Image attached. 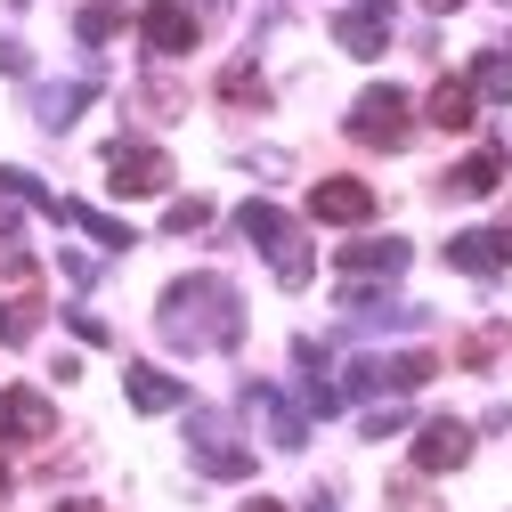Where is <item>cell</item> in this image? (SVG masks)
<instances>
[{
    "instance_id": "13",
    "label": "cell",
    "mask_w": 512,
    "mask_h": 512,
    "mask_svg": "<svg viewBox=\"0 0 512 512\" xmlns=\"http://www.w3.org/2000/svg\"><path fill=\"white\" fill-rule=\"evenodd\" d=\"M122 391H131L139 415H171V407H187V382L163 374V366H131V374H122Z\"/></svg>"
},
{
    "instance_id": "26",
    "label": "cell",
    "mask_w": 512,
    "mask_h": 512,
    "mask_svg": "<svg viewBox=\"0 0 512 512\" xmlns=\"http://www.w3.org/2000/svg\"><path fill=\"white\" fill-rule=\"evenodd\" d=\"M33 66V57H25V41H9V33H0V74H25Z\"/></svg>"
},
{
    "instance_id": "27",
    "label": "cell",
    "mask_w": 512,
    "mask_h": 512,
    "mask_svg": "<svg viewBox=\"0 0 512 512\" xmlns=\"http://www.w3.org/2000/svg\"><path fill=\"white\" fill-rule=\"evenodd\" d=\"M391 512H439L431 496H415V488H391Z\"/></svg>"
},
{
    "instance_id": "18",
    "label": "cell",
    "mask_w": 512,
    "mask_h": 512,
    "mask_svg": "<svg viewBox=\"0 0 512 512\" xmlns=\"http://www.w3.org/2000/svg\"><path fill=\"white\" fill-rule=\"evenodd\" d=\"M464 82H472V98H496V106H504V98H512V49H480Z\"/></svg>"
},
{
    "instance_id": "15",
    "label": "cell",
    "mask_w": 512,
    "mask_h": 512,
    "mask_svg": "<svg viewBox=\"0 0 512 512\" xmlns=\"http://www.w3.org/2000/svg\"><path fill=\"white\" fill-rule=\"evenodd\" d=\"M90 98H98V82H49V90L33 98V114H41V131H66Z\"/></svg>"
},
{
    "instance_id": "6",
    "label": "cell",
    "mask_w": 512,
    "mask_h": 512,
    "mask_svg": "<svg viewBox=\"0 0 512 512\" xmlns=\"http://www.w3.org/2000/svg\"><path fill=\"white\" fill-rule=\"evenodd\" d=\"M49 431H57V407L41 391H25V382H9V391H0V439L9 447H41Z\"/></svg>"
},
{
    "instance_id": "24",
    "label": "cell",
    "mask_w": 512,
    "mask_h": 512,
    "mask_svg": "<svg viewBox=\"0 0 512 512\" xmlns=\"http://www.w3.org/2000/svg\"><path fill=\"white\" fill-rule=\"evenodd\" d=\"M163 228H171V236H204V228H212V204H204V196H179V204L163 212Z\"/></svg>"
},
{
    "instance_id": "23",
    "label": "cell",
    "mask_w": 512,
    "mask_h": 512,
    "mask_svg": "<svg viewBox=\"0 0 512 512\" xmlns=\"http://www.w3.org/2000/svg\"><path fill=\"white\" fill-rule=\"evenodd\" d=\"M33 326H41V301H0V342H33Z\"/></svg>"
},
{
    "instance_id": "29",
    "label": "cell",
    "mask_w": 512,
    "mask_h": 512,
    "mask_svg": "<svg viewBox=\"0 0 512 512\" xmlns=\"http://www.w3.org/2000/svg\"><path fill=\"white\" fill-rule=\"evenodd\" d=\"M309 512H342V504H334V496H326V488H317V496H309Z\"/></svg>"
},
{
    "instance_id": "3",
    "label": "cell",
    "mask_w": 512,
    "mask_h": 512,
    "mask_svg": "<svg viewBox=\"0 0 512 512\" xmlns=\"http://www.w3.org/2000/svg\"><path fill=\"white\" fill-rule=\"evenodd\" d=\"M187 456H196L212 480H244L252 472V447L228 431V415H212V407H187Z\"/></svg>"
},
{
    "instance_id": "19",
    "label": "cell",
    "mask_w": 512,
    "mask_h": 512,
    "mask_svg": "<svg viewBox=\"0 0 512 512\" xmlns=\"http://www.w3.org/2000/svg\"><path fill=\"white\" fill-rule=\"evenodd\" d=\"M472 114H480L472 82H439L431 90V122H439V131H472Z\"/></svg>"
},
{
    "instance_id": "2",
    "label": "cell",
    "mask_w": 512,
    "mask_h": 512,
    "mask_svg": "<svg viewBox=\"0 0 512 512\" xmlns=\"http://www.w3.org/2000/svg\"><path fill=\"white\" fill-rule=\"evenodd\" d=\"M236 228L252 236V244H261V261L277 269V285L285 293H301L309 277H317V252H309V236L277 212V204H261V196H252V204H236Z\"/></svg>"
},
{
    "instance_id": "31",
    "label": "cell",
    "mask_w": 512,
    "mask_h": 512,
    "mask_svg": "<svg viewBox=\"0 0 512 512\" xmlns=\"http://www.w3.org/2000/svg\"><path fill=\"white\" fill-rule=\"evenodd\" d=\"M423 9H431V17H447V9H464V0H423Z\"/></svg>"
},
{
    "instance_id": "33",
    "label": "cell",
    "mask_w": 512,
    "mask_h": 512,
    "mask_svg": "<svg viewBox=\"0 0 512 512\" xmlns=\"http://www.w3.org/2000/svg\"><path fill=\"white\" fill-rule=\"evenodd\" d=\"M0 488H9V464H0Z\"/></svg>"
},
{
    "instance_id": "12",
    "label": "cell",
    "mask_w": 512,
    "mask_h": 512,
    "mask_svg": "<svg viewBox=\"0 0 512 512\" xmlns=\"http://www.w3.org/2000/svg\"><path fill=\"white\" fill-rule=\"evenodd\" d=\"M464 456H472V423H447L439 415V423L415 431V472H456Z\"/></svg>"
},
{
    "instance_id": "30",
    "label": "cell",
    "mask_w": 512,
    "mask_h": 512,
    "mask_svg": "<svg viewBox=\"0 0 512 512\" xmlns=\"http://www.w3.org/2000/svg\"><path fill=\"white\" fill-rule=\"evenodd\" d=\"M57 512H98V504H90V496H66V504H57Z\"/></svg>"
},
{
    "instance_id": "28",
    "label": "cell",
    "mask_w": 512,
    "mask_h": 512,
    "mask_svg": "<svg viewBox=\"0 0 512 512\" xmlns=\"http://www.w3.org/2000/svg\"><path fill=\"white\" fill-rule=\"evenodd\" d=\"M236 512H285V504H277V496H252V504H236Z\"/></svg>"
},
{
    "instance_id": "17",
    "label": "cell",
    "mask_w": 512,
    "mask_h": 512,
    "mask_svg": "<svg viewBox=\"0 0 512 512\" xmlns=\"http://www.w3.org/2000/svg\"><path fill=\"white\" fill-rule=\"evenodd\" d=\"M57 220H74L90 244H106V252H131V228H122V220H106V212H90V204H66V196H57Z\"/></svg>"
},
{
    "instance_id": "1",
    "label": "cell",
    "mask_w": 512,
    "mask_h": 512,
    "mask_svg": "<svg viewBox=\"0 0 512 512\" xmlns=\"http://www.w3.org/2000/svg\"><path fill=\"white\" fill-rule=\"evenodd\" d=\"M155 326L171 350H236L244 342V301L228 277H179L155 301Z\"/></svg>"
},
{
    "instance_id": "5",
    "label": "cell",
    "mask_w": 512,
    "mask_h": 512,
    "mask_svg": "<svg viewBox=\"0 0 512 512\" xmlns=\"http://www.w3.org/2000/svg\"><path fill=\"white\" fill-rule=\"evenodd\" d=\"M106 187L114 196H163L171 187V155L147 147V139H114L106 147Z\"/></svg>"
},
{
    "instance_id": "32",
    "label": "cell",
    "mask_w": 512,
    "mask_h": 512,
    "mask_svg": "<svg viewBox=\"0 0 512 512\" xmlns=\"http://www.w3.org/2000/svg\"><path fill=\"white\" fill-rule=\"evenodd\" d=\"M0 236H17V212H9V204H0Z\"/></svg>"
},
{
    "instance_id": "8",
    "label": "cell",
    "mask_w": 512,
    "mask_h": 512,
    "mask_svg": "<svg viewBox=\"0 0 512 512\" xmlns=\"http://www.w3.org/2000/svg\"><path fill=\"white\" fill-rule=\"evenodd\" d=\"M407 261H415L407 236H350V244H342V277H350V285H358V277H399Z\"/></svg>"
},
{
    "instance_id": "7",
    "label": "cell",
    "mask_w": 512,
    "mask_h": 512,
    "mask_svg": "<svg viewBox=\"0 0 512 512\" xmlns=\"http://www.w3.org/2000/svg\"><path fill=\"white\" fill-rule=\"evenodd\" d=\"M139 33H147V49H155V57H187V49L204 41L196 9H179V0H155V9H139Z\"/></svg>"
},
{
    "instance_id": "14",
    "label": "cell",
    "mask_w": 512,
    "mask_h": 512,
    "mask_svg": "<svg viewBox=\"0 0 512 512\" xmlns=\"http://www.w3.org/2000/svg\"><path fill=\"white\" fill-rule=\"evenodd\" d=\"M244 407L261 415V431H269L277 447H301V439H309V423L293 415V399H285V391H269V382H252V391H244Z\"/></svg>"
},
{
    "instance_id": "20",
    "label": "cell",
    "mask_w": 512,
    "mask_h": 512,
    "mask_svg": "<svg viewBox=\"0 0 512 512\" xmlns=\"http://www.w3.org/2000/svg\"><path fill=\"white\" fill-rule=\"evenodd\" d=\"M220 98H228V106H269V82H261V66H252V57H236V66L220 74Z\"/></svg>"
},
{
    "instance_id": "11",
    "label": "cell",
    "mask_w": 512,
    "mask_h": 512,
    "mask_svg": "<svg viewBox=\"0 0 512 512\" xmlns=\"http://www.w3.org/2000/svg\"><path fill=\"white\" fill-rule=\"evenodd\" d=\"M447 261H456L464 277H496V269L512 261V220H496V228H472V236H456V244H447Z\"/></svg>"
},
{
    "instance_id": "21",
    "label": "cell",
    "mask_w": 512,
    "mask_h": 512,
    "mask_svg": "<svg viewBox=\"0 0 512 512\" xmlns=\"http://www.w3.org/2000/svg\"><path fill=\"white\" fill-rule=\"evenodd\" d=\"M122 25H131V17H122V9H114V0H90V9L74 17V33H82V49H106V41L122 33Z\"/></svg>"
},
{
    "instance_id": "4",
    "label": "cell",
    "mask_w": 512,
    "mask_h": 512,
    "mask_svg": "<svg viewBox=\"0 0 512 512\" xmlns=\"http://www.w3.org/2000/svg\"><path fill=\"white\" fill-rule=\"evenodd\" d=\"M407 122H415V98L391 90V82H374V90L350 106V139H366V147H407Z\"/></svg>"
},
{
    "instance_id": "22",
    "label": "cell",
    "mask_w": 512,
    "mask_h": 512,
    "mask_svg": "<svg viewBox=\"0 0 512 512\" xmlns=\"http://www.w3.org/2000/svg\"><path fill=\"white\" fill-rule=\"evenodd\" d=\"M496 179H504V155H464V163H456V179H447V187H456V196H488Z\"/></svg>"
},
{
    "instance_id": "25",
    "label": "cell",
    "mask_w": 512,
    "mask_h": 512,
    "mask_svg": "<svg viewBox=\"0 0 512 512\" xmlns=\"http://www.w3.org/2000/svg\"><path fill=\"white\" fill-rule=\"evenodd\" d=\"M358 431H366V439H391V431H407V407H374Z\"/></svg>"
},
{
    "instance_id": "10",
    "label": "cell",
    "mask_w": 512,
    "mask_h": 512,
    "mask_svg": "<svg viewBox=\"0 0 512 512\" xmlns=\"http://www.w3.org/2000/svg\"><path fill=\"white\" fill-rule=\"evenodd\" d=\"M309 212L334 220V228H358V220H374V187L366 179H317L309 187Z\"/></svg>"
},
{
    "instance_id": "9",
    "label": "cell",
    "mask_w": 512,
    "mask_h": 512,
    "mask_svg": "<svg viewBox=\"0 0 512 512\" xmlns=\"http://www.w3.org/2000/svg\"><path fill=\"white\" fill-rule=\"evenodd\" d=\"M293 374H301V391H309V407H317V415L350 407V399H342V366H334V350H326V342H293Z\"/></svg>"
},
{
    "instance_id": "16",
    "label": "cell",
    "mask_w": 512,
    "mask_h": 512,
    "mask_svg": "<svg viewBox=\"0 0 512 512\" xmlns=\"http://www.w3.org/2000/svg\"><path fill=\"white\" fill-rule=\"evenodd\" d=\"M334 41L350 57H382V49H391V25H382L374 9H350V17H334Z\"/></svg>"
}]
</instances>
